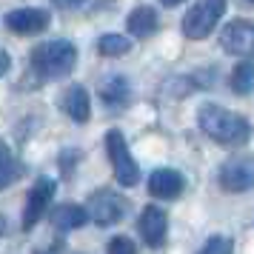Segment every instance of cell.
I'll use <instances>...</instances> for the list:
<instances>
[{"mask_svg":"<svg viewBox=\"0 0 254 254\" xmlns=\"http://www.w3.org/2000/svg\"><path fill=\"white\" fill-rule=\"evenodd\" d=\"M9 66H12V58H9V52H3V49H0V77L9 71Z\"/></svg>","mask_w":254,"mask_h":254,"instance_id":"cell-22","label":"cell"},{"mask_svg":"<svg viewBox=\"0 0 254 254\" xmlns=\"http://www.w3.org/2000/svg\"><path fill=\"white\" fill-rule=\"evenodd\" d=\"M126 29L131 32L134 37H151L157 29H160V17L157 12L151 9V6H137V9H131V14L126 17Z\"/></svg>","mask_w":254,"mask_h":254,"instance_id":"cell-14","label":"cell"},{"mask_svg":"<svg viewBox=\"0 0 254 254\" xmlns=\"http://www.w3.org/2000/svg\"><path fill=\"white\" fill-rule=\"evenodd\" d=\"M86 0H52V6H58V9H74V6H83Z\"/></svg>","mask_w":254,"mask_h":254,"instance_id":"cell-21","label":"cell"},{"mask_svg":"<svg viewBox=\"0 0 254 254\" xmlns=\"http://www.w3.org/2000/svg\"><path fill=\"white\" fill-rule=\"evenodd\" d=\"M186 189V177L174 169H157L149 177V191L160 200H177Z\"/></svg>","mask_w":254,"mask_h":254,"instance_id":"cell-11","label":"cell"},{"mask_svg":"<svg viewBox=\"0 0 254 254\" xmlns=\"http://www.w3.org/2000/svg\"><path fill=\"white\" fill-rule=\"evenodd\" d=\"M86 220H89L86 206H77V203H60V206H55V211H52V226L60 229V231L80 229Z\"/></svg>","mask_w":254,"mask_h":254,"instance_id":"cell-15","label":"cell"},{"mask_svg":"<svg viewBox=\"0 0 254 254\" xmlns=\"http://www.w3.org/2000/svg\"><path fill=\"white\" fill-rule=\"evenodd\" d=\"M97 52L103 58H123V55L131 52V40L123 35H103L97 40Z\"/></svg>","mask_w":254,"mask_h":254,"instance_id":"cell-16","label":"cell"},{"mask_svg":"<svg viewBox=\"0 0 254 254\" xmlns=\"http://www.w3.org/2000/svg\"><path fill=\"white\" fill-rule=\"evenodd\" d=\"M220 189L229 191V194H243L254 189V154H237V157H229V160L220 166Z\"/></svg>","mask_w":254,"mask_h":254,"instance_id":"cell-6","label":"cell"},{"mask_svg":"<svg viewBox=\"0 0 254 254\" xmlns=\"http://www.w3.org/2000/svg\"><path fill=\"white\" fill-rule=\"evenodd\" d=\"M231 249H234V243L229 240V237H223V234H214L211 240L203 246V254H229Z\"/></svg>","mask_w":254,"mask_h":254,"instance_id":"cell-19","label":"cell"},{"mask_svg":"<svg viewBox=\"0 0 254 254\" xmlns=\"http://www.w3.org/2000/svg\"><path fill=\"white\" fill-rule=\"evenodd\" d=\"M60 106H63V112H66L74 123H89V117H92V100H89L86 86H80V83H71L69 89L63 92Z\"/></svg>","mask_w":254,"mask_h":254,"instance_id":"cell-12","label":"cell"},{"mask_svg":"<svg viewBox=\"0 0 254 254\" xmlns=\"http://www.w3.org/2000/svg\"><path fill=\"white\" fill-rule=\"evenodd\" d=\"M6 234V220H3V214H0V237Z\"/></svg>","mask_w":254,"mask_h":254,"instance_id":"cell-24","label":"cell"},{"mask_svg":"<svg viewBox=\"0 0 254 254\" xmlns=\"http://www.w3.org/2000/svg\"><path fill=\"white\" fill-rule=\"evenodd\" d=\"M220 49L234 58H249L254 55V20L237 17L220 32Z\"/></svg>","mask_w":254,"mask_h":254,"instance_id":"cell-7","label":"cell"},{"mask_svg":"<svg viewBox=\"0 0 254 254\" xmlns=\"http://www.w3.org/2000/svg\"><path fill=\"white\" fill-rule=\"evenodd\" d=\"M55 180L52 177H37V183L32 186V191L26 197V208H23V229L29 231L32 226L40 223V217L52 208V200H55Z\"/></svg>","mask_w":254,"mask_h":254,"instance_id":"cell-8","label":"cell"},{"mask_svg":"<svg viewBox=\"0 0 254 254\" xmlns=\"http://www.w3.org/2000/svg\"><path fill=\"white\" fill-rule=\"evenodd\" d=\"M137 229L143 234V240L160 249L166 243V231H169V214L163 211L160 206H146L140 211V220H137Z\"/></svg>","mask_w":254,"mask_h":254,"instance_id":"cell-9","label":"cell"},{"mask_svg":"<svg viewBox=\"0 0 254 254\" xmlns=\"http://www.w3.org/2000/svg\"><path fill=\"white\" fill-rule=\"evenodd\" d=\"M252 3H254V0H252Z\"/></svg>","mask_w":254,"mask_h":254,"instance_id":"cell-25","label":"cell"},{"mask_svg":"<svg viewBox=\"0 0 254 254\" xmlns=\"http://www.w3.org/2000/svg\"><path fill=\"white\" fill-rule=\"evenodd\" d=\"M77 63V49L69 40H49L40 43L37 49H32L29 55V66L35 74H40L43 80H58L66 77Z\"/></svg>","mask_w":254,"mask_h":254,"instance_id":"cell-2","label":"cell"},{"mask_svg":"<svg viewBox=\"0 0 254 254\" xmlns=\"http://www.w3.org/2000/svg\"><path fill=\"white\" fill-rule=\"evenodd\" d=\"M128 208H131V200L128 197L117 194V191H109V189H100V191H94L89 197L86 214L97 226H115V223H120L128 214Z\"/></svg>","mask_w":254,"mask_h":254,"instance_id":"cell-5","label":"cell"},{"mask_svg":"<svg viewBox=\"0 0 254 254\" xmlns=\"http://www.w3.org/2000/svg\"><path fill=\"white\" fill-rule=\"evenodd\" d=\"M231 89L237 94H249L254 89V63L252 60L240 63L237 69L231 71Z\"/></svg>","mask_w":254,"mask_h":254,"instance_id":"cell-18","label":"cell"},{"mask_svg":"<svg viewBox=\"0 0 254 254\" xmlns=\"http://www.w3.org/2000/svg\"><path fill=\"white\" fill-rule=\"evenodd\" d=\"M106 151H109V160H112V172L115 180L120 186H137L140 183V166L128 151V143L123 137L120 128H109L106 131Z\"/></svg>","mask_w":254,"mask_h":254,"instance_id":"cell-3","label":"cell"},{"mask_svg":"<svg viewBox=\"0 0 254 254\" xmlns=\"http://www.w3.org/2000/svg\"><path fill=\"white\" fill-rule=\"evenodd\" d=\"M226 0H197L194 6L183 14V35L189 40H203L214 32L220 17L226 14Z\"/></svg>","mask_w":254,"mask_h":254,"instance_id":"cell-4","label":"cell"},{"mask_svg":"<svg viewBox=\"0 0 254 254\" xmlns=\"http://www.w3.org/2000/svg\"><path fill=\"white\" fill-rule=\"evenodd\" d=\"M109 252L112 254H134L137 252V243L128 240V237H115V240L109 243Z\"/></svg>","mask_w":254,"mask_h":254,"instance_id":"cell-20","label":"cell"},{"mask_svg":"<svg viewBox=\"0 0 254 254\" xmlns=\"http://www.w3.org/2000/svg\"><path fill=\"white\" fill-rule=\"evenodd\" d=\"M17 174H20V169H17V160H14L12 149L3 143V137H0V189H6L9 183H14L17 180Z\"/></svg>","mask_w":254,"mask_h":254,"instance_id":"cell-17","label":"cell"},{"mask_svg":"<svg viewBox=\"0 0 254 254\" xmlns=\"http://www.w3.org/2000/svg\"><path fill=\"white\" fill-rule=\"evenodd\" d=\"M100 97H103L106 106H128L131 103V83L123 77V74H106L103 80H100Z\"/></svg>","mask_w":254,"mask_h":254,"instance_id":"cell-13","label":"cell"},{"mask_svg":"<svg viewBox=\"0 0 254 254\" xmlns=\"http://www.w3.org/2000/svg\"><path fill=\"white\" fill-rule=\"evenodd\" d=\"M197 123L203 128V134H208L214 143H223V146H243L246 140L252 137L249 120L243 115H237V112L226 109V106H217V103L200 106Z\"/></svg>","mask_w":254,"mask_h":254,"instance_id":"cell-1","label":"cell"},{"mask_svg":"<svg viewBox=\"0 0 254 254\" xmlns=\"http://www.w3.org/2000/svg\"><path fill=\"white\" fill-rule=\"evenodd\" d=\"M49 20L46 9H17L6 14V29L14 35H40L49 29Z\"/></svg>","mask_w":254,"mask_h":254,"instance_id":"cell-10","label":"cell"},{"mask_svg":"<svg viewBox=\"0 0 254 254\" xmlns=\"http://www.w3.org/2000/svg\"><path fill=\"white\" fill-rule=\"evenodd\" d=\"M163 6H177V3H183V0H160Z\"/></svg>","mask_w":254,"mask_h":254,"instance_id":"cell-23","label":"cell"}]
</instances>
